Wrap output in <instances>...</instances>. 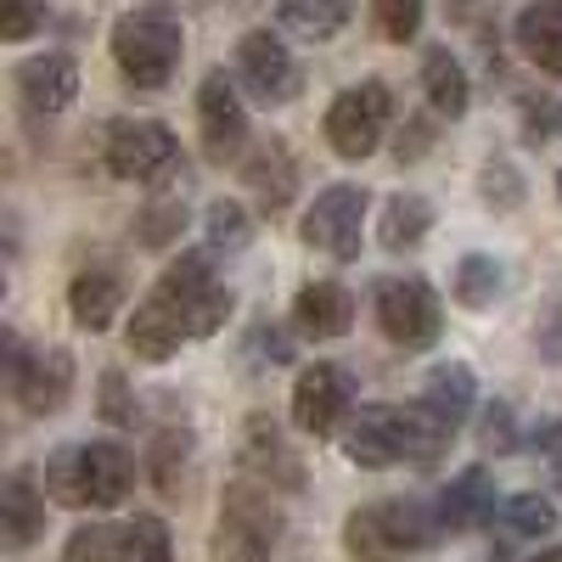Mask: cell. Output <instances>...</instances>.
<instances>
[{
    "mask_svg": "<svg viewBox=\"0 0 562 562\" xmlns=\"http://www.w3.org/2000/svg\"><path fill=\"white\" fill-rule=\"evenodd\" d=\"M450 439L456 434L422 400L416 405H360L355 422L344 428V456L366 467V473H383V467H400V461L434 467Z\"/></svg>",
    "mask_w": 562,
    "mask_h": 562,
    "instance_id": "obj_1",
    "label": "cell"
},
{
    "mask_svg": "<svg viewBox=\"0 0 562 562\" xmlns=\"http://www.w3.org/2000/svg\"><path fill=\"white\" fill-rule=\"evenodd\" d=\"M439 535H445V524H439L434 501H416V495L360 506V512H349V524H344V546L360 562H400L411 551H428Z\"/></svg>",
    "mask_w": 562,
    "mask_h": 562,
    "instance_id": "obj_2",
    "label": "cell"
},
{
    "mask_svg": "<svg viewBox=\"0 0 562 562\" xmlns=\"http://www.w3.org/2000/svg\"><path fill=\"white\" fill-rule=\"evenodd\" d=\"M186 57V34L169 7H135L113 23V63L135 90H164Z\"/></svg>",
    "mask_w": 562,
    "mask_h": 562,
    "instance_id": "obj_3",
    "label": "cell"
},
{
    "mask_svg": "<svg viewBox=\"0 0 562 562\" xmlns=\"http://www.w3.org/2000/svg\"><path fill=\"white\" fill-rule=\"evenodd\" d=\"M281 540V506H276V490L243 479L231 484L225 501H220V535H214V557L220 562H270Z\"/></svg>",
    "mask_w": 562,
    "mask_h": 562,
    "instance_id": "obj_4",
    "label": "cell"
},
{
    "mask_svg": "<svg viewBox=\"0 0 562 562\" xmlns=\"http://www.w3.org/2000/svg\"><path fill=\"white\" fill-rule=\"evenodd\" d=\"M153 293L186 321V333H192V338L220 333L225 315H231V288L214 276L209 254H180V259L158 276V288H153Z\"/></svg>",
    "mask_w": 562,
    "mask_h": 562,
    "instance_id": "obj_5",
    "label": "cell"
},
{
    "mask_svg": "<svg viewBox=\"0 0 562 562\" xmlns=\"http://www.w3.org/2000/svg\"><path fill=\"white\" fill-rule=\"evenodd\" d=\"M371 310H378L383 338L400 344V349H434L439 333H445L439 293L422 276H389V281H378V288H371Z\"/></svg>",
    "mask_w": 562,
    "mask_h": 562,
    "instance_id": "obj_6",
    "label": "cell"
},
{
    "mask_svg": "<svg viewBox=\"0 0 562 562\" xmlns=\"http://www.w3.org/2000/svg\"><path fill=\"white\" fill-rule=\"evenodd\" d=\"M102 158H108V175L153 186V180L180 169V140L158 119H113L108 140H102Z\"/></svg>",
    "mask_w": 562,
    "mask_h": 562,
    "instance_id": "obj_7",
    "label": "cell"
},
{
    "mask_svg": "<svg viewBox=\"0 0 562 562\" xmlns=\"http://www.w3.org/2000/svg\"><path fill=\"white\" fill-rule=\"evenodd\" d=\"M389 113H394V97L383 79H360L349 90H338V102L326 108V140L333 153L360 164L383 147V130H389Z\"/></svg>",
    "mask_w": 562,
    "mask_h": 562,
    "instance_id": "obj_8",
    "label": "cell"
},
{
    "mask_svg": "<svg viewBox=\"0 0 562 562\" xmlns=\"http://www.w3.org/2000/svg\"><path fill=\"white\" fill-rule=\"evenodd\" d=\"M7 383H12V400L29 411V416H52L68 405L74 394V355L68 349H40L29 355L18 344V333H7Z\"/></svg>",
    "mask_w": 562,
    "mask_h": 562,
    "instance_id": "obj_9",
    "label": "cell"
},
{
    "mask_svg": "<svg viewBox=\"0 0 562 562\" xmlns=\"http://www.w3.org/2000/svg\"><path fill=\"white\" fill-rule=\"evenodd\" d=\"M355 411H360L355 405V378H349L344 366L315 360V366L299 371V383H293V422H299L304 434H315V439L338 434Z\"/></svg>",
    "mask_w": 562,
    "mask_h": 562,
    "instance_id": "obj_10",
    "label": "cell"
},
{
    "mask_svg": "<svg viewBox=\"0 0 562 562\" xmlns=\"http://www.w3.org/2000/svg\"><path fill=\"white\" fill-rule=\"evenodd\" d=\"M198 130H203V158L209 164H231L248 147V108L237 97V79L225 68L203 74V85H198Z\"/></svg>",
    "mask_w": 562,
    "mask_h": 562,
    "instance_id": "obj_11",
    "label": "cell"
},
{
    "mask_svg": "<svg viewBox=\"0 0 562 562\" xmlns=\"http://www.w3.org/2000/svg\"><path fill=\"white\" fill-rule=\"evenodd\" d=\"M366 186H326L304 214V243L333 254V259H355L360 254V225H366Z\"/></svg>",
    "mask_w": 562,
    "mask_h": 562,
    "instance_id": "obj_12",
    "label": "cell"
},
{
    "mask_svg": "<svg viewBox=\"0 0 562 562\" xmlns=\"http://www.w3.org/2000/svg\"><path fill=\"white\" fill-rule=\"evenodd\" d=\"M237 74L265 108H281V102L299 97V63H293L288 45H281L276 29H248L237 40Z\"/></svg>",
    "mask_w": 562,
    "mask_h": 562,
    "instance_id": "obj_13",
    "label": "cell"
},
{
    "mask_svg": "<svg viewBox=\"0 0 562 562\" xmlns=\"http://www.w3.org/2000/svg\"><path fill=\"white\" fill-rule=\"evenodd\" d=\"M243 473L276 495H299L304 490V461L288 450V439H281V428L270 416H248L243 428Z\"/></svg>",
    "mask_w": 562,
    "mask_h": 562,
    "instance_id": "obj_14",
    "label": "cell"
},
{
    "mask_svg": "<svg viewBox=\"0 0 562 562\" xmlns=\"http://www.w3.org/2000/svg\"><path fill=\"white\" fill-rule=\"evenodd\" d=\"M12 85H18V97H23L29 113L52 119V113H68L74 97H79V63L68 52H40V57H23L18 63Z\"/></svg>",
    "mask_w": 562,
    "mask_h": 562,
    "instance_id": "obj_15",
    "label": "cell"
},
{
    "mask_svg": "<svg viewBox=\"0 0 562 562\" xmlns=\"http://www.w3.org/2000/svg\"><path fill=\"white\" fill-rule=\"evenodd\" d=\"M124 276L113 265H85L74 281H68V310L85 333H108L113 315H124Z\"/></svg>",
    "mask_w": 562,
    "mask_h": 562,
    "instance_id": "obj_16",
    "label": "cell"
},
{
    "mask_svg": "<svg viewBox=\"0 0 562 562\" xmlns=\"http://www.w3.org/2000/svg\"><path fill=\"white\" fill-rule=\"evenodd\" d=\"M293 326L315 344L344 338L355 326V293L338 288V281H310V288H299V299H293Z\"/></svg>",
    "mask_w": 562,
    "mask_h": 562,
    "instance_id": "obj_17",
    "label": "cell"
},
{
    "mask_svg": "<svg viewBox=\"0 0 562 562\" xmlns=\"http://www.w3.org/2000/svg\"><path fill=\"white\" fill-rule=\"evenodd\" d=\"M124 344L135 360H169V355H180V344H192V333H186V321L158 293H147L124 326Z\"/></svg>",
    "mask_w": 562,
    "mask_h": 562,
    "instance_id": "obj_18",
    "label": "cell"
},
{
    "mask_svg": "<svg viewBox=\"0 0 562 562\" xmlns=\"http://www.w3.org/2000/svg\"><path fill=\"white\" fill-rule=\"evenodd\" d=\"M243 180H248V192L276 214V209H288V203H293L299 164H293V153L281 147V140H259V147L243 158Z\"/></svg>",
    "mask_w": 562,
    "mask_h": 562,
    "instance_id": "obj_19",
    "label": "cell"
},
{
    "mask_svg": "<svg viewBox=\"0 0 562 562\" xmlns=\"http://www.w3.org/2000/svg\"><path fill=\"white\" fill-rule=\"evenodd\" d=\"M0 535L12 551H29L45 535V495L34 490V473H7L0 484Z\"/></svg>",
    "mask_w": 562,
    "mask_h": 562,
    "instance_id": "obj_20",
    "label": "cell"
},
{
    "mask_svg": "<svg viewBox=\"0 0 562 562\" xmlns=\"http://www.w3.org/2000/svg\"><path fill=\"white\" fill-rule=\"evenodd\" d=\"M422 90H428V108L439 119H461L473 108V85H467V68L450 45H428L422 52Z\"/></svg>",
    "mask_w": 562,
    "mask_h": 562,
    "instance_id": "obj_21",
    "label": "cell"
},
{
    "mask_svg": "<svg viewBox=\"0 0 562 562\" xmlns=\"http://www.w3.org/2000/svg\"><path fill=\"white\" fill-rule=\"evenodd\" d=\"M135 484V456L119 439H90L85 445V490L90 506H119Z\"/></svg>",
    "mask_w": 562,
    "mask_h": 562,
    "instance_id": "obj_22",
    "label": "cell"
},
{
    "mask_svg": "<svg viewBox=\"0 0 562 562\" xmlns=\"http://www.w3.org/2000/svg\"><path fill=\"white\" fill-rule=\"evenodd\" d=\"M434 512H439L445 529H479L484 518L495 524V484H490V473L484 467H467L461 479H450V490H439Z\"/></svg>",
    "mask_w": 562,
    "mask_h": 562,
    "instance_id": "obj_23",
    "label": "cell"
},
{
    "mask_svg": "<svg viewBox=\"0 0 562 562\" xmlns=\"http://www.w3.org/2000/svg\"><path fill=\"white\" fill-rule=\"evenodd\" d=\"M422 405H428L445 428L456 434L467 416H473V405H479V383H473V371H467L461 360H439L434 371H428V383H422Z\"/></svg>",
    "mask_w": 562,
    "mask_h": 562,
    "instance_id": "obj_24",
    "label": "cell"
},
{
    "mask_svg": "<svg viewBox=\"0 0 562 562\" xmlns=\"http://www.w3.org/2000/svg\"><path fill=\"white\" fill-rule=\"evenodd\" d=\"M512 34H518L524 57L546 74L562 79V0H540V7H524L518 23H512Z\"/></svg>",
    "mask_w": 562,
    "mask_h": 562,
    "instance_id": "obj_25",
    "label": "cell"
},
{
    "mask_svg": "<svg viewBox=\"0 0 562 562\" xmlns=\"http://www.w3.org/2000/svg\"><path fill=\"white\" fill-rule=\"evenodd\" d=\"M434 231V203L422 198V192H394L389 203H383V231H378V243L389 248V254H405V248H416L422 237Z\"/></svg>",
    "mask_w": 562,
    "mask_h": 562,
    "instance_id": "obj_26",
    "label": "cell"
},
{
    "mask_svg": "<svg viewBox=\"0 0 562 562\" xmlns=\"http://www.w3.org/2000/svg\"><path fill=\"white\" fill-rule=\"evenodd\" d=\"M506 293V265L495 254H467L456 265V304L461 310H490Z\"/></svg>",
    "mask_w": 562,
    "mask_h": 562,
    "instance_id": "obj_27",
    "label": "cell"
},
{
    "mask_svg": "<svg viewBox=\"0 0 562 562\" xmlns=\"http://www.w3.org/2000/svg\"><path fill=\"white\" fill-rule=\"evenodd\" d=\"M192 445H198L192 428H180V422L153 439V484L175 501H180V484H186V467H192Z\"/></svg>",
    "mask_w": 562,
    "mask_h": 562,
    "instance_id": "obj_28",
    "label": "cell"
},
{
    "mask_svg": "<svg viewBox=\"0 0 562 562\" xmlns=\"http://www.w3.org/2000/svg\"><path fill=\"white\" fill-rule=\"evenodd\" d=\"M495 524H501L506 535L540 540V535L557 529V506H551L546 495H535V490H518V495H506V501L495 506Z\"/></svg>",
    "mask_w": 562,
    "mask_h": 562,
    "instance_id": "obj_29",
    "label": "cell"
},
{
    "mask_svg": "<svg viewBox=\"0 0 562 562\" xmlns=\"http://www.w3.org/2000/svg\"><path fill=\"white\" fill-rule=\"evenodd\" d=\"M276 23L304 34V40H333L349 23V7L344 0H288V7L276 12Z\"/></svg>",
    "mask_w": 562,
    "mask_h": 562,
    "instance_id": "obj_30",
    "label": "cell"
},
{
    "mask_svg": "<svg viewBox=\"0 0 562 562\" xmlns=\"http://www.w3.org/2000/svg\"><path fill=\"white\" fill-rule=\"evenodd\" d=\"M45 495L57 506H90L85 490V445H63L52 461H45Z\"/></svg>",
    "mask_w": 562,
    "mask_h": 562,
    "instance_id": "obj_31",
    "label": "cell"
},
{
    "mask_svg": "<svg viewBox=\"0 0 562 562\" xmlns=\"http://www.w3.org/2000/svg\"><path fill=\"white\" fill-rule=\"evenodd\" d=\"M124 562H175V546H169V524L140 512V518L124 524Z\"/></svg>",
    "mask_w": 562,
    "mask_h": 562,
    "instance_id": "obj_32",
    "label": "cell"
},
{
    "mask_svg": "<svg viewBox=\"0 0 562 562\" xmlns=\"http://www.w3.org/2000/svg\"><path fill=\"white\" fill-rule=\"evenodd\" d=\"M63 562H124V529L113 524H85L68 535Z\"/></svg>",
    "mask_w": 562,
    "mask_h": 562,
    "instance_id": "obj_33",
    "label": "cell"
},
{
    "mask_svg": "<svg viewBox=\"0 0 562 562\" xmlns=\"http://www.w3.org/2000/svg\"><path fill=\"white\" fill-rule=\"evenodd\" d=\"M203 225H209V243L214 248H248L254 243V225H248V209L243 203H231V198H220V203H209V214H203Z\"/></svg>",
    "mask_w": 562,
    "mask_h": 562,
    "instance_id": "obj_34",
    "label": "cell"
},
{
    "mask_svg": "<svg viewBox=\"0 0 562 562\" xmlns=\"http://www.w3.org/2000/svg\"><path fill=\"white\" fill-rule=\"evenodd\" d=\"M479 192H484V203H490L495 214H512V209L529 198V186H524V175L512 169L506 158H490V164H484V180H479Z\"/></svg>",
    "mask_w": 562,
    "mask_h": 562,
    "instance_id": "obj_35",
    "label": "cell"
},
{
    "mask_svg": "<svg viewBox=\"0 0 562 562\" xmlns=\"http://www.w3.org/2000/svg\"><path fill=\"white\" fill-rule=\"evenodd\" d=\"M135 225H140V231H135L140 248H169V243L180 237V225H186V198H164V203H153Z\"/></svg>",
    "mask_w": 562,
    "mask_h": 562,
    "instance_id": "obj_36",
    "label": "cell"
},
{
    "mask_svg": "<svg viewBox=\"0 0 562 562\" xmlns=\"http://www.w3.org/2000/svg\"><path fill=\"white\" fill-rule=\"evenodd\" d=\"M371 23H378L383 40L405 45V40H416V29H422V7H416V0H378V7H371Z\"/></svg>",
    "mask_w": 562,
    "mask_h": 562,
    "instance_id": "obj_37",
    "label": "cell"
},
{
    "mask_svg": "<svg viewBox=\"0 0 562 562\" xmlns=\"http://www.w3.org/2000/svg\"><path fill=\"white\" fill-rule=\"evenodd\" d=\"M102 416L113 422V428H135V400L124 389V371H108L102 378Z\"/></svg>",
    "mask_w": 562,
    "mask_h": 562,
    "instance_id": "obj_38",
    "label": "cell"
},
{
    "mask_svg": "<svg viewBox=\"0 0 562 562\" xmlns=\"http://www.w3.org/2000/svg\"><path fill=\"white\" fill-rule=\"evenodd\" d=\"M535 344H540V355H546L551 366H562V288H557V299L546 304V315H540V326H535Z\"/></svg>",
    "mask_w": 562,
    "mask_h": 562,
    "instance_id": "obj_39",
    "label": "cell"
},
{
    "mask_svg": "<svg viewBox=\"0 0 562 562\" xmlns=\"http://www.w3.org/2000/svg\"><path fill=\"white\" fill-rule=\"evenodd\" d=\"M248 349L259 355V366H281V360H293V344H288V333H270V326H254Z\"/></svg>",
    "mask_w": 562,
    "mask_h": 562,
    "instance_id": "obj_40",
    "label": "cell"
},
{
    "mask_svg": "<svg viewBox=\"0 0 562 562\" xmlns=\"http://www.w3.org/2000/svg\"><path fill=\"white\" fill-rule=\"evenodd\" d=\"M484 445H490V450H512V445H518V434H512V411H506V405H490V416H484Z\"/></svg>",
    "mask_w": 562,
    "mask_h": 562,
    "instance_id": "obj_41",
    "label": "cell"
},
{
    "mask_svg": "<svg viewBox=\"0 0 562 562\" xmlns=\"http://www.w3.org/2000/svg\"><path fill=\"white\" fill-rule=\"evenodd\" d=\"M40 23H45L40 7H12V12H0V40H23V34H34Z\"/></svg>",
    "mask_w": 562,
    "mask_h": 562,
    "instance_id": "obj_42",
    "label": "cell"
},
{
    "mask_svg": "<svg viewBox=\"0 0 562 562\" xmlns=\"http://www.w3.org/2000/svg\"><path fill=\"white\" fill-rule=\"evenodd\" d=\"M428 147H434V124H428V119H411L405 135H400V164H405V158H422Z\"/></svg>",
    "mask_w": 562,
    "mask_h": 562,
    "instance_id": "obj_43",
    "label": "cell"
},
{
    "mask_svg": "<svg viewBox=\"0 0 562 562\" xmlns=\"http://www.w3.org/2000/svg\"><path fill=\"white\" fill-rule=\"evenodd\" d=\"M535 562H562V546H557V551H540Z\"/></svg>",
    "mask_w": 562,
    "mask_h": 562,
    "instance_id": "obj_44",
    "label": "cell"
},
{
    "mask_svg": "<svg viewBox=\"0 0 562 562\" xmlns=\"http://www.w3.org/2000/svg\"><path fill=\"white\" fill-rule=\"evenodd\" d=\"M557 198H562V169H557Z\"/></svg>",
    "mask_w": 562,
    "mask_h": 562,
    "instance_id": "obj_45",
    "label": "cell"
},
{
    "mask_svg": "<svg viewBox=\"0 0 562 562\" xmlns=\"http://www.w3.org/2000/svg\"><path fill=\"white\" fill-rule=\"evenodd\" d=\"M557 130H562V108H557Z\"/></svg>",
    "mask_w": 562,
    "mask_h": 562,
    "instance_id": "obj_46",
    "label": "cell"
}]
</instances>
